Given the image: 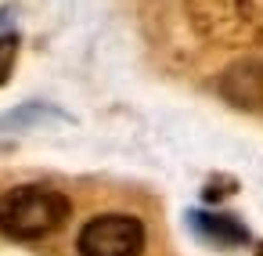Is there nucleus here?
<instances>
[{"label": "nucleus", "instance_id": "obj_1", "mask_svg": "<svg viewBox=\"0 0 263 256\" xmlns=\"http://www.w3.org/2000/svg\"><path fill=\"white\" fill-rule=\"evenodd\" d=\"M191 29L227 51L263 44V0H187Z\"/></svg>", "mask_w": 263, "mask_h": 256}, {"label": "nucleus", "instance_id": "obj_2", "mask_svg": "<svg viewBox=\"0 0 263 256\" xmlns=\"http://www.w3.org/2000/svg\"><path fill=\"white\" fill-rule=\"evenodd\" d=\"M69 220V198L40 188V184H22L0 195V234L33 242L51 231H58Z\"/></svg>", "mask_w": 263, "mask_h": 256}, {"label": "nucleus", "instance_id": "obj_3", "mask_svg": "<svg viewBox=\"0 0 263 256\" xmlns=\"http://www.w3.org/2000/svg\"><path fill=\"white\" fill-rule=\"evenodd\" d=\"M76 249H80V256H141L144 224L130 213H101L83 224Z\"/></svg>", "mask_w": 263, "mask_h": 256}, {"label": "nucleus", "instance_id": "obj_4", "mask_svg": "<svg viewBox=\"0 0 263 256\" xmlns=\"http://www.w3.org/2000/svg\"><path fill=\"white\" fill-rule=\"evenodd\" d=\"M220 90L238 108L263 112V62H241V65L227 69V76L220 80Z\"/></svg>", "mask_w": 263, "mask_h": 256}, {"label": "nucleus", "instance_id": "obj_5", "mask_svg": "<svg viewBox=\"0 0 263 256\" xmlns=\"http://www.w3.org/2000/svg\"><path fill=\"white\" fill-rule=\"evenodd\" d=\"M187 220H191V227H195L205 242H213V245H245V242H249V231H245L241 220H234V216H223V213H191Z\"/></svg>", "mask_w": 263, "mask_h": 256}, {"label": "nucleus", "instance_id": "obj_6", "mask_svg": "<svg viewBox=\"0 0 263 256\" xmlns=\"http://www.w3.org/2000/svg\"><path fill=\"white\" fill-rule=\"evenodd\" d=\"M15 54H18V33L11 26L0 29V83H8L11 69H15Z\"/></svg>", "mask_w": 263, "mask_h": 256}, {"label": "nucleus", "instance_id": "obj_7", "mask_svg": "<svg viewBox=\"0 0 263 256\" xmlns=\"http://www.w3.org/2000/svg\"><path fill=\"white\" fill-rule=\"evenodd\" d=\"M256 256H263V242H259V245H256Z\"/></svg>", "mask_w": 263, "mask_h": 256}]
</instances>
